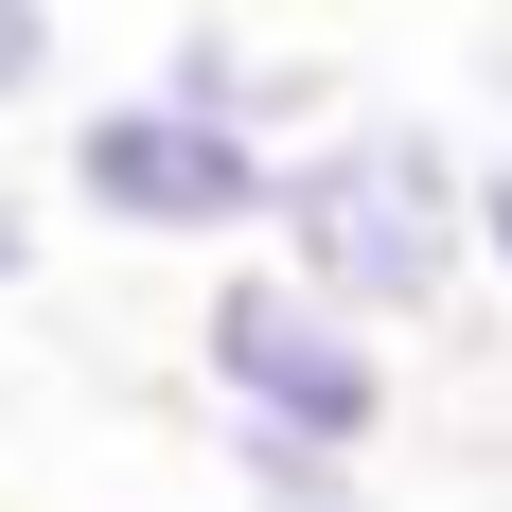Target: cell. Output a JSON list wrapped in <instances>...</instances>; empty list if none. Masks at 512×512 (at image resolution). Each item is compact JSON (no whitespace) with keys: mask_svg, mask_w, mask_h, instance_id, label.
I'll list each match as a JSON object with an SVG mask.
<instances>
[{"mask_svg":"<svg viewBox=\"0 0 512 512\" xmlns=\"http://www.w3.org/2000/svg\"><path fill=\"white\" fill-rule=\"evenodd\" d=\"M265 265L318 283L354 336H442L477 301V142L424 106H336L265 177Z\"/></svg>","mask_w":512,"mask_h":512,"instance_id":"obj_1","label":"cell"},{"mask_svg":"<svg viewBox=\"0 0 512 512\" xmlns=\"http://www.w3.org/2000/svg\"><path fill=\"white\" fill-rule=\"evenodd\" d=\"M195 389L212 424H265V442H301V460H371L389 442V336H354V318L318 301V283H283V265H212V301H195Z\"/></svg>","mask_w":512,"mask_h":512,"instance_id":"obj_2","label":"cell"},{"mask_svg":"<svg viewBox=\"0 0 512 512\" xmlns=\"http://www.w3.org/2000/svg\"><path fill=\"white\" fill-rule=\"evenodd\" d=\"M53 177H71V212L124 230V248H212V265H248V248H265V177H283V142L212 124V106H159V89H89L71 142H53Z\"/></svg>","mask_w":512,"mask_h":512,"instance_id":"obj_3","label":"cell"},{"mask_svg":"<svg viewBox=\"0 0 512 512\" xmlns=\"http://www.w3.org/2000/svg\"><path fill=\"white\" fill-rule=\"evenodd\" d=\"M159 106H212V124H248V142H301V124H336V71H301V53H265L248 18H177L159 36V71H142Z\"/></svg>","mask_w":512,"mask_h":512,"instance_id":"obj_4","label":"cell"},{"mask_svg":"<svg viewBox=\"0 0 512 512\" xmlns=\"http://www.w3.org/2000/svg\"><path fill=\"white\" fill-rule=\"evenodd\" d=\"M212 460H230V495H248V512H389V495H371V460H301V442H265V424H212Z\"/></svg>","mask_w":512,"mask_h":512,"instance_id":"obj_5","label":"cell"},{"mask_svg":"<svg viewBox=\"0 0 512 512\" xmlns=\"http://www.w3.org/2000/svg\"><path fill=\"white\" fill-rule=\"evenodd\" d=\"M53 71H71V18H53V0H0V124L53 106Z\"/></svg>","mask_w":512,"mask_h":512,"instance_id":"obj_6","label":"cell"},{"mask_svg":"<svg viewBox=\"0 0 512 512\" xmlns=\"http://www.w3.org/2000/svg\"><path fill=\"white\" fill-rule=\"evenodd\" d=\"M477 283H495V301H512V142L477 159Z\"/></svg>","mask_w":512,"mask_h":512,"instance_id":"obj_7","label":"cell"},{"mask_svg":"<svg viewBox=\"0 0 512 512\" xmlns=\"http://www.w3.org/2000/svg\"><path fill=\"white\" fill-rule=\"evenodd\" d=\"M36 248H53V230H36V195L0 177V301H36Z\"/></svg>","mask_w":512,"mask_h":512,"instance_id":"obj_8","label":"cell"}]
</instances>
